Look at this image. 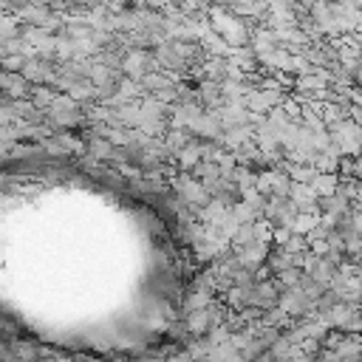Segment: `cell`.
<instances>
[{
  "label": "cell",
  "instance_id": "cell-1",
  "mask_svg": "<svg viewBox=\"0 0 362 362\" xmlns=\"http://www.w3.org/2000/svg\"><path fill=\"white\" fill-rule=\"evenodd\" d=\"M311 187L317 189L320 198H325V195H334V192L339 189V181H337L334 173H322V170H320V173L314 175V181H311Z\"/></svg>",
  "mask_w": 362,
  "mask_h": 362
},
{
  "label": "cell",
  "instance_id": "cell-2",
  "mask_svg": "<svg viewBox=\"0 0 362 362\" xmlns=\"http://www.w3.org/2000/svg\"><path fill=\"white\" fill-rule=\"evenodd\" d=\"M122 65H124V71H127L130 76H141V74H147V57H144L141 51H139V54H130Z\"/></svg>",
  "mask_w": 362,
  "mask_h": 362
}]
</instances>
